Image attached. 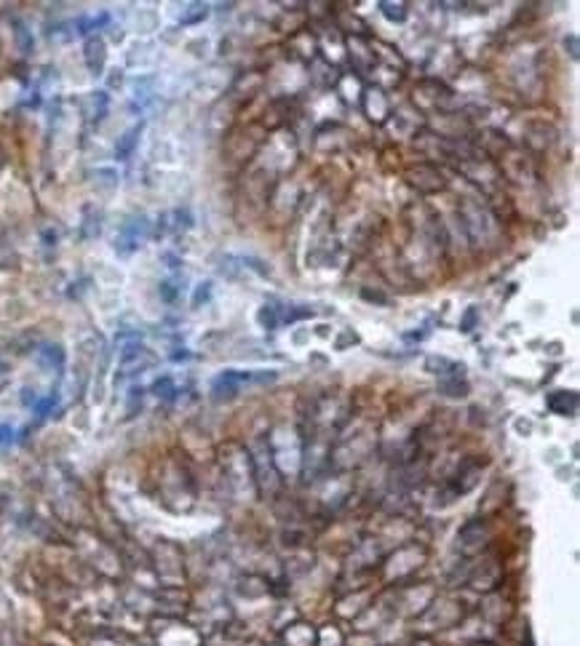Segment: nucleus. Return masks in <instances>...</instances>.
I'll return each mask as SVG.
<instances>
[{"label": "nucleus", "mask_w": 580, "mask_h": 646, "mask_svg": "<svg viewBox=\"0 0 580 646\" xmlns=\"http://www.w3.org/2000/svg\"><path fill=\"white\" fill-rule=\"evenodd\" d=\"M139 131H142V126H134L132 131L123 134V139L118 142V147H115V155L121 158V160H126V158L132 155L134 144H137V139H139Z\"/></svg>", "instance_id": "nucleus-3"}, {"label": "nucleus", "mask_w": 580, "mask_h": 646, "mask_svg": "<svg viewBox=\"0 0 580 646\" xmlns=\"http://www.w3.org/2000/svg\"><path fill=\"white\" fill-rule=\"evenodd\" d=\"M209 286H211V283H201L198 294L193 297V305H201V300H206V297H209Z\"/></svg>", "instance_id": "nucleus-5"}, {"label": "nucleus", "mask_w": 580, "mask_h": 646, "mask_svg": "<svg viewBox=\"0 0 580 646\" xmlns=\"http://www.w3.org/2000/svg\"><path fill=\"white\" fill-rule=\"evenodd\" d=\"M142 228H145V222H132V225H126L121 233V238L115 240V249L121 254H132L137 246H139V233H142Z\"/></svg>", "instance_id": "nucleus-1"}, {"label": "nucleus", "mask_w": 580, "mask_h": 646, "mask_svg": "<svg viewBox=\"0 0 580 646\" xmlns=\"http://www.w3.org/2000/svg\"><path fill=\"white\" fill-rule=\"evenodd\" d=\"M8 438H11V428H8V425H3V428H0V443H6Z\"/></svg>", "instance_id": "nucleus-6"}, {"label": "nucleus", "mask_w": 580, "mask_h": 646, "mask_svg": "<svg viewBox=\"0 0 580 646\" xmlns=\"http://www.w3.org/2000/svg\"><path fill=\"white\" fill-rule=\"evenodd\" d=\"M86 61H88V70L94 75L102 72V67H105V43H102V37H91L86 43Z\"/></svg>", "instance_id": "nucleus-2"}, {"label": "nucleus", "mask_w": 580, "mask_h": 646, "mask_svg": "<svg viewBox=\"0 0 580 646\" xmlns=\"http://www.w3.org/2000/svg\"><path fill=\"white\" fill-rule=\"evenodd\" d=\"M383 13L388 19H404V6H390V3H383Z\"/></svg>", "instance_id": "nucleus-4"}]
</instances>
